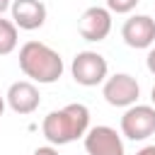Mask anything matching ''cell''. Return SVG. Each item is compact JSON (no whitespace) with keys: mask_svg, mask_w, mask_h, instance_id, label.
<instances>
[{"mask_svg":"<svg viewBox=\"0 0 155 155\" xmlns=\"http://www.w3.org/2000/svg\"><path fill=\"white\" fill-rule=\"evenodd\" d=\"M90 131V109L80 102L53 109L41 121V133L51 145H68L78 138H85Z\"/></svg>","mask_w":155,"mask_h":155,"instance_id":"6da1fadb","label":"cell"},{"mask_svg":"<svg viewBox=\"0 0 155 155\" xmlns=\"http://www.w3.org/2000/svg\"><path fill=\"white\" fill-rule=\"evenodd\" d=\"M19 70L39 85H51L63 75V58L44 41H27L19 48Z\"/></svg>","mask_w":155,"mask_h":155,"instance_id":"7a4b0ae2","label":"cell"},{"mask_svg":"<svg viewBox=\"0 0 155 155\" xmlns=\"http://www.w3.org/2000/svg\"><path fill=\"white\" fill-rule=\"evenodd\" d=\"M73 80L82 87H97L109 78V63L97 51H80L70 63Z\"/></svg>","mask_w":155,"mask_h":155,"instance_id":"3957f363","label":"cell"},{"mask_svg":"<svg viewBox=\"0 0 155 155\" xmlns=\"http://www.w3.org/2000/svg\"><path fill=\"white\" fill-rule=\"evenodd\" d=\"M155 133V107L131 104L121 116V136L128 140H145Z\"/></svg>","mask_w":155,"mask_h":155,"instance_id":"277c9868","label":"cell"},{"mask_svg":"<svg viewBox=\"0 0 155 155\" xmlns=\"http://www.w3.org/2000/svg\"><path fill=\"white\" fill-rule=\"evenodd\" d=\"M102 97L107 99V104L111 107H124L128 109L131 104L138 102L140 97V85L133 75L128 73H116L111 78H107L102 82Z\"/></svg>","mask_w":155,"mask_h":155,"instance_id":"5b68a950","label":"cell"},{"mask_svg":"<svg viewBox=\"0 0 155 155\" xmlns=\"http://www.w3.org/2000/svg\"><path fill=\"white\" fill-rule=\"evenodd\" d=\"M78 31L85 41H104L111 31V12L109 7L92 5L78 19Z\"/></svg>","mask_w":155,"mask_h":155,"instance_id":"8992f818","label":"cell"},{"mask_svg":"<svg viewBox=\"0 0 155 155\" xmlns=\"http://www.w3.org/2000/svg\"><path fill=\"white\" fill-rule=\"evenodd\" d=\"M85 150L87 155H126L121 133L111 126H92L85 133Z\"/></svg>","mask_w":155,"mask_h":155,"instance_id":"52a82bcc","label":"cell"},{"mask_svg":"<svg viewBox=\"0 0 155 155\" xmlns=\"http://www.w3.org/2000/svg\"><path fill=\"white\" fill-rule=\"evenodd\" d=\"M121 39L131 48H150L155 44V19L150 15H133L121 27Z\"/></svg>","mask_w":155,"mask_h":155,"instance_id":"ba28073f","label":"cell"},{"mask_svg":"<svg viewBox=\"0 0 155 155\" xmlns=\"http://www.w3.org/2000/svg\"><path fill=\"white\" fill-rule=\"evenodd\" d=\"M5 102L15 114H34L41 104V94L31 80H17L7 87Z\"/></svg>","mask_w":155,"mask_h":155,"instance_id":"9c48e42d","label":"cell"},{"mask_svg":"<svg viewBox=\"0 0 155 155\" xmlns=\"http://www.w3.org/2000/svg\"><path fill=\"white\" fill-rule=\"evenodd\" d=\"M10 12H12V22L27 31L44 27L46 22V5L41 0H15L10 5Z\"/></svg>","mask_w":155,"mask_h":155,"instance_id":"30bf717a","label":"cell"},{"mask_svg":"<svg viewBox=\"0 0 155 155\" xmlns=\"http://www.w3.org/2000/svg\"><path fill=\"white\" fill-rule=\"evenodd\" d=\"M17 24L12 19H2L0 17V56H7L17 48V41H19V34H17Z\"/></svg>","mask_w":155,"mask_h":155,"instance_id":"8fae6325","label":"cell"},{"mask_svg":"<svg viewBox=\"0 0 155 155\" xmlns=\"http://www.w3.org/2000/svg\"><path fill=\"white\" fill-rule=\"evenodd\" d=\"M140 0H107V7H109V12H116V15H128V12H133L136 10V5H138Z\"/></svg>","mask_w":155,"mask_h":155,"instance_id":"7c38bea8","label":"cell"},{"mask_svg":"<svg viewBox=\"0 0 155 155\" xmlns=\"http://www.w3.org/2000/svg\"><path fill=\"white\" fill-rule=\"evenodd\" d=\"M31 155H58V150H56V145H51V143H48V145H39Z\"/></svg>","mask_w":155,"mask_h":155,"instance_id":"4fadbf2b","label":"cell"},{"mask_svg":"<svg viewBox=\"0 0 155 155\" xmlns=\"http://www.w3.org/2000/svg\"><path fill=\"white\" fill-rule=\"evenodd\" d=\"M145 65H148V70L155 75V46H150V51H148V58H145Z\"/></svg>","mask_w":155,"mask_h":155,"instance_id":"5bb4252c","label":"cell"},{"mask_svg":"<svg viewBox=\"0 0 155 155\" xmlns=\"http://www.w3.org/2000/svg\"><path fill=\"white\" fill-rule=\"evenodd\" d=\"M136 155H155V145H143Z\"/></svg>","mask_w":155,"mask_h":155,"instance_id":"9a60e30c","label":"cell"},{"mask_svg":"<svg viewBox=\"0 0 155 155\" xmlns=\"http://www.w3.org/2000/svg\"><path fill=\"white\" fill-rule=\"evenodd\" d=\"M10 5H12L10 0H0V17H2V12H5V10H10Z\"/></svg>","mask_w":155,"mask_h":155,"instance_id":"2e32d148","label":"cell"},{"mask_svg":"<svg viewBox=\"0 0 155 155\" xmlns=\"http://www.w3.org/2000/svg\"><path fill=\"white\" fill-rule=\"evenodd\" d=\"M2 111H5V97H0V119H2Z\"/></svg>","mask_w":155,"mask_h":155,"instance_id":"e0dca14e","label":"cell"},{"mask_svg":"<svg viewBox=\"0 0 155 155\" xmlns=\"http://www.w3.org/2000/svg\"><path fill=\"white\" fill-rule=\"evenodd\" d=\"M150 99H153V107H155V85H153V90H150Z\"/></svg>","mask_w":155,"mask_h":155,"instance_id":"ac0fdd59","label":"cell"}]
</instances>
